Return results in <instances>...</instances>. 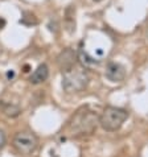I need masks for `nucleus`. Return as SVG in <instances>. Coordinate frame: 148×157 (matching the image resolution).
<instances>
[{"label": "nucleus", "mask_w": 148, "mask_h": 157, "mask_svg": "<svg viewBox=\"0 0 148 157\" xmlns=\"http://www.w3.org/2000/svg\"><path fill=\"white\" fill-rule=\"evenodd\" d=\"M99 124V116L89 107L80 108L68 121L66 132L70 137L91 136Z\"/></svg>", "instance_id": "1"}, {"label": "nucleus", "mask_w": 148, "mask_h": 157, "mask_svg": "<svg viewBox=\"0 0 148 157\" xmlns=\"http://www.w3.org/2000/svg\"><path fill=\"white\" fill-rule=\"evenodd\" d=\"M89 74L84 67L73 66L62 73V87L68 94H76L84 91L89 85Z\"/></svg>", "instance_id": "2"}, {"label": "nucleus", "mask_w": 148, "mask_h": 157, "mask_svg": "<svg viewBox=\"0 0 148 157\" xmlns=\"http://www.w3.org/2000/svg\"><path fill=\"white\" fill-rule=\"evenodd\" d=\"M127 117L128 112L123 108L108 106L104 108L101 116H99V125L107 132H115L123 125Z\"/></svg>", "instance_id": "3"}, {"label": "nucleus", "mask_w": 148, "mask_h": 157, "mask_svg": "<svg viewBox=\"0 0 148 157\" xmlns=\"http://www.w3.org/2000/svg\"><path fill=\"white\" fill-rule=\"evenodd\" d=\"M15 151L23 156L32 155L38 147V137L32 131H20L15 135L12 140Z\"/></svg>", "instance_id": "4"}, {"label": "nucleus", "mask_w": 148, "mask_h": 157, "mask_svg": "<svg viewBox=\"0 0 148 157\" xmlns=\"http://www.w3.org/2000/svg\"><path fill=\"white\" fill-rule=\"evenodd\" d=\"M57 65L61 69V71H66L69 69H72L73 66L77 65V54L76 52L72 49H65L60 53L57 57Z\"/></svg>", "instance_id": "5"}, {"label": "nucleus", "mask_w": 148, "mask_h": 157, "mask_svg": "<svg viewBox=\"0 0 148 157\" xmlns=\"http://www.w3.org/2000/svg\"><path fill=\"white\" fill-rule=\"evenodd\" d=\"M106 77L111 82H122L126 78V69L120 63L110 62L106 67Z\"/></svg>", "instance_id": "6"}, {"label": "nucleus", "mask_w": 148, "mask_h": 157, "mask_svg": "<svg viewBox=\"0 0 148 157\" xmlns=\"http://www.w3.org/2000/svg\"><path fill=\"white\" fill-rule=\"evenodd\" d=\"M48 77H49V69H48L45 63H42L32 73V75L29 78V82L32 85H40L48 79Z\"/></svg>", "instance_id": "7"}, {"label": "nucleus", "mask_w": 148, "mask_h": 157, "mask_svg": "<svg viewBox=\"0 0 148 157\" xmlns=\"http://www.w3.org/2000/svg\"><path fill=\"white\" fill-rule=\"evenodd\" d=\"M0 111H2L4 115H7L10 117H16L21 114V110L17 106L6 103V102H0Z\"/></svg>", "instance_id": "8"}, {"label": "nucleus", "mask_w": 148, "mask_h": 157, "mask_svg": "<svg viewBox=\"0 0 148 157\" xmlns=\"http://www.w3.org/2000/svg\"><path fill=\"white\" fill-rule=\"evenodd\" d=\"M21 23L25 24V25H36L38 21H37L36 17H34V15H32V13H24V17L21 19Z\"/></svg>", "instance_id": "9"}, {"label": "nucleus", "mask_w": 148, "mask_h": 157, "mask_svg": "<svg viewBox=\"0 0 148 157\" xmlns=\"http://www.w3.org/2000/svg\"><path fill=\"white\" fill-rule=\"evenodd\" d=\"M6 141H7V139H6V133H4L3 131L0 129V148H3L4 145H6Z\"/></svg>", "instance_id": "10"}, {"label": "nucleus", "mask_w": 148, "mask_h": 157, "mask_svg": "<svg viewBox=\"0 0 148 157\" xmlns=\"http://www.w3.org/2000/svg\"><path fill=\"white\" fill-rule=\"evenodd\" d=\"M4 25H6V21L3 19H0V29H2V27H4Z\"/></svg>", "instance_id": "11"}, {"label": "nucleus", "mask_w": 148, "mask_h": 157, "mask_svg": "<svg viewBox=\"0 0 148 157\" xmlns=\"http://www.w3.org/2000/svg\"><path fill=\"white\" fill-rule=\"evenodd\" d=\"M146 40L148 42V27H147V30H146Z\"/></svg>", "instance_id": "12"}, {"label": "nucleus", "mask_w": 148, "mask_h": 157, "mask_svg": "<svg viewBox=\"0 0 148 157\" xmlns=\"http://www.w3.org/2000/svg\"><path fill=\"white\" fill-rule=\"evenodd\" d=\"M95 2H101V0H95Z\"/></svg>", "instance_id": "13"}]
</instances>
